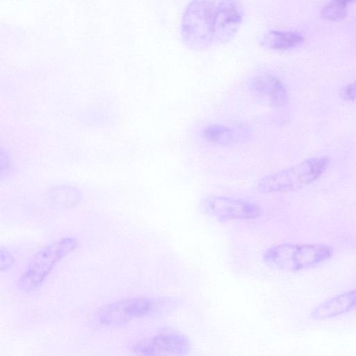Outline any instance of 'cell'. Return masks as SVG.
I'll return each instance as SVG.
<instances>
[{"label":"cell","instance_id":"52a82bcc","mask_svg":"<svg viewBox=\"0 0 356 356\" xmlns=\"http://www.w3.org/2000/svg\"><path fill=\"white\" fill-rule=\"evenodd\" d=\"M201 207L209 216L220 220H252L261 215L256 204L222 195L205 197Z\"/></svg>","mask_w":356,"mask_h":356},{"label":"cell","instance_id":"7c38bea8","mask_svg":"<svg viewBox=\"0 0 356 356\" xmlns=\"http://www.w3.org/2000/svg\"><path fill=\"white\" fill-rule=\"evenodd\" d=\"M355 1L331 0L323 7L321 16L329 21L340 20L346 16L348 5Z\"/></svg>","mask_w":356,"mask_h":356},{"label":"cell","instance_id":"6da1fadb","mask_svg":"<svg viewBox=\"0 0 356 356\" xmlns=\"http://www.w3.org/2000/svg\"><path fill=\"white\" fill-rule=\"evenodd\" d=\"M79 242L74 236H65L49 243L37 250L27 262L19 280V289L30 292L45 282L58 263L73 252Z\"/></svg>","mask_w":356,"mask_h":356},{"label":"cell","instance_id":"5bb4252c","mask_svg":"<svg viewBox=\"0 0 356 356\" xmlns=\"http://www.w3.org/2000/svg\"><path fill=\"white\" fill-rule=\"evenodd\" d=\"M341 97L346 102H356V80L348 84L343 89Z\"/></svg>","mask_w":356,"mask_h":356},{"label":"cell","instance_id":"ba28073f","mask_svg":"<svg viewBox=\"0 0 356 356\" xmlns=\"http://www.w3.org/2000/svg\"><path fill=\"white\" fill-rule=\"evenodd\" d=\"M253 90L275 106H284L288 99V94L283 83L277 76L264 73L256 76L252 81Z\"/></svg>","mask_w":356,"mask_h":356},{"label":"cell","instance_id":"5b68a950","mask_svg":"<svg viewBox=\"0 0 356 356\" xmlns=\"http://www.w3.org/2000/svg\"><path fill=\"white\" fill-rule=\"evenodd\" d=\"M163 302L149 297H129L110 302L99 309L97 319L108 327H121L159 312Z\"/></svg>","mask_w":356,"mask_h":356},{"label":"cell","instance_id":"8fae6325","mask_svg":"<svg viewBox=\"0 0 356 356\" xmlns=\"http://www.w3.org/2000/svg\"><path fill=\"white\" fill-rule=\"evenodd\" d=\"M202 137L213 144L228 145L237 142L240 135L237 129L220 124H212L203 129Z\"/></svg>","mask_w":356,"mask_h":356},{"label":"cell","instance_id":"30bf717a","mask_svg":"<svg viewBox=\"0 0 356 356\" xmlns=\"http://www.w3.org/2000/svg\"><path fill=\"white\" fill-rule=\"evenodd\" d=\"M262 44L273 49L286 50L302 44L304 37L296 31H270L262 39Z\"/></svg>","mask_w":356,"mask_h":356},{"label":"cell","instance_id":"3957f363","mask_svg":"<svg viewBox=\"0 0 356 356\" xmlns=\"http://www.w3.org/2000/svg\"><path fill=\"white\" fill-rule=\"evenodd\" d=\"M332 254V250L325 245L282 243L268 248L264 261L273 269L298 271L318 265Z\"/></svg>","mask_w":356,"mask_h":356},{"label":"cell","instance_id":"4fadbf2b","mask_svg":"<svg viewBox=\"0 0 356 356\" xmlns=\"http://www.w3.org/2000/svg\"><path fill=\"white\" fill-rule=\"evenodd\" d=\"M0 254H1V271H6L9 268H12V266L14 264L15 260L13 257V255L10 253V252L6 250V248H3V247L1 248L0 250Z\"/></svg>","mask_w":356,"mask_h":356},{"label":"cell","instance_id":"7a4b0ae2","mask_svg":"<svg viewBox=\"0 0 356 356\" xmlns=\"http://www.w3.org/2000/svg\"><path fill=\"white\" fill-rule=\"evenodd\" d=\"M330 159L326 156L307 159L288 168L264 177L258 183L261 193H277L302 189L321 178Z\"/></svg>","mask_w":356,"mask_h":356},{"label":"cell","instance_id":"8992f818","mask_svg":"<svg viewBox=\"0 0 356 356\" xmlns=\"http://www.w3.org/2000/svg\"><path fill=\"white\" fill-rule=\"evenodd\" d=\"M129 350L138 355H183L190 352L191 342L175 330L163 329L135 342Z\"/></svg>","mask_w":356,"mask_h":356},{"label":"cell","instance_id":"9c48e42d","mask_svg":"<svg viewBox=\"0 0 356 356\" xmlns=\"http://www.w3.org/2000/svg\"><path fill=\"white\" fill-rule=\"evenodd\" d=\"M356 309V289L332 297L319 305L311 314L313 319L324 320Z\"/></svg>","mask_w":356,"mask_h":356},{"label":"cell","instance_id":"277c9868","mask_svg":"<svg viewBox=\"0 0 356 356\" xmlns=\"http://www.w3.org/2000/svg\"><path fill=\"white\" fill-rule=\"evenodd\" d=\"M183 34L188 40L209 43L221 39L220 0H193L184 17Z\"/></svg>","mask_w":356,"mask_h":356}]
</instances>
